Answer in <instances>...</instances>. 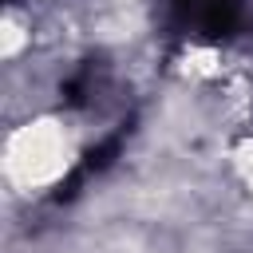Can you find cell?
<instances>
[{
  "label": "cell",
  "mask_w": 253,
  "mask_h": 253,
  "mask_svg": "<svg viewBox=\"0 0 253 253\" xmlns=\"http://www.w3.org/2000/svg\"><path fill=\"white\" fill-rule=\"evenodd\" d=\"M170 16L182 32L202 40H225L241 24V0H170Z\"/></svg>",
  "instance_id": "obj_1"
},
{
  "label": "cell",
  "mask_w": 253,
  "mask_h": 253,
  "mask_svg": "<svg viewBox=\"0 0 253 253\" xmlns=\"http://www.w3.org/2000/svg\"><path fill=\"white\" fill-rule=\"evenodd\" d=\"M91 91H95V63L79 67V71L63 83V99H67V103H75V107H79V103H87V95H91Z\"/></svg>",
  "instance_id": "obj_2"
}]
</instances>
